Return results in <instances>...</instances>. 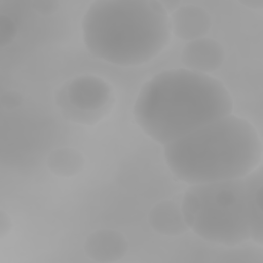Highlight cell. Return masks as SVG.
Wrapping results in <instances>:
<instances>
[{"label": "cell", "mask_w": 263, "mask_h": 263, "mask_svg": "<svg viewBox=\"0 0 263 263\" xmlns=\"http://www.w3.org/2000/svg\"><path fill=\"white\" fill-rule=\"evenodd\" d=\"M232 110V97L220 80L179 68L161 71L144 83L133 115L145 135L164 146Z\"/></svg>", "instance_id": "cell-1"}, {"label": "cell", "mask_w": 263, "mask_h": 263, "mask_svg": "<svg viewBox=\"0 0 263 263\" xmlns=\"http://www.w3.org/2000/svg\"><path fill=\"white\" fill-rule=\"evenodd\" d=\"M82 40L96 58L137 66L158 55L171 40L168 13L156 0H99L82 18Z\"/></svg>", "instance_id": "cell-2"}, {"label": "cell", "mask_w": 263, "mask_h": 263, "mask_svg": "<svg viewBox=\"0 0 263 263\" xmlns=\"http://www.w3.org/2000/svg\"><path fill=\"white\" fill-rule=\"evenodd\" d=\"M262 153L257 129L232 113L163 146L170 171L189 185L245 178L261 165Z\"/></svg>", "instance_id": "cell-3"}, {"label": "cell", "mask_w": 263, "mask_h": 263, "mask_svg": "<svg viewBox=\"0 0 263 263\" xmlns=\"http://www.w3.org/2000/svg\"><path fill=\"white\" fill-rule=\"evenodd\" d=\"M181 209L188 228L208 242L232 247L250 239L243 178L190 185Z\"/></svg>", "instance_id": "cell-4"}, {"label": "cell", "mask_w": 263, "mask_h": 263, "mask_svg": "<svg viewBox=\"0 0 263 263\" xmlns=\"http://www.w3.org/2000/svg\"><path fill=\"white\" fill-rule=\"evenodd\" d=\"M111 98V88L107 82L97 76L85 75L65 85L57 102L61 107L68 108L71 115L81 118L98 115L97 111L104 109Z\"/></svg>", "instance_id": "cell-5"}, {"label": "cell", "mask_w": 263, "mask_h": 263, "mask_svg": "<svg viewBox=\"0 0 263 263\" xmlns=\"http://www.w3.org/2000/svg\"><path fill=\"white\" fill-rule=\"evenodd\" d=\"M225 59L223 46L215 39L202 37L187 42L181 51L185 69L208 74L219 69Z\"/></svg>", "instance_id": "cell-6"}, {"label": "cell", "mask_w": 263, "mask_h": 263, "mask_svg": "<svg viewBox=\"0 0 263 263\" xmlns=\"http://www.w3.org/2000/svg\"><path fill=\"white\" fill-rule=\"evenodd\" d=\"M168 18L172 34L187 42L205 37L212 27L208 11L193 4L179 6Z\"/></svg>", "instance_id": "cell-7"}, {"label": "cell", "mask_w": 263, "mask_h": 263, "mask_svg": "<svg viewBox=\"0 0 263 263\" xmlns=\"http://www.w3.org/2000/svg\"><path fill=\"white\" fill-rule=\"evenodd\" d=\"M128 247V241L121 232L114 229H100L86 237L84 252L96 262L109 263L122 259Z\"/></svg>", "instance_id": "cell-8"}, {"label": "cell", "mask_w": 263, "mask_h": 263, "mask_svg": "<svg viewBox=\"0 0 263 263\" xmlns=\"http://www.w3.org/2000/svg\"><path fill=\"white\" fill-rule=\"evenodd\" d=\"M262 182L263 170L259 165L243 178L245 208L248 220L250 239L256 245H263V219H262Z\"/></svg>", "instance_id": "cell-9"}, {"label": "cell", "mask_w": 263, "mask_h": 263, "mask_svg": "<svg viewBox=\"0 0 263 263\" xmlns=\"http://www.w3.org/2000/svg\"><path fill=\"white\" fill-rule=\"evenodd\" d=\"M148 223L156 233L164 236H179L189 230L181 205L172 200L154 204L148 213Z\"/></svg>", "instance_id": "cell-10"}, {"label": "cell", "mask_w": 263, "mask_h": 263, "mask_svg": "<svg viewBox=\"0 0 263 263\" xmlns=\"http://www.w3.org/2000/svg\"><path fill=\"white\" fill-rule=\"evenodd\" d=\"M83 154L71 147H61L52 150L47 157L49 171L59 177H73L78 175L84 167Z\"/></svg>", "instance_id": "cell-11"}, {"label": "cell", "mask_w": 263, "mask_h": 263, "mask_svg": "<svg viewBox=\"0 0 263 263\" xmlns=\"http://www.w3.org/2000/svg\"><path fill=\"white\" fill-rule=\"evenodd\" d=\"M32 7L39 14L47 16L54 13L59 8V2L51 0H38L32 2Z\"/></svg>", "instance_id": "cell-12"}, {"label": "cell", "mask_w": 263, "mask_h": 263, "mask_svg": "<svg viewBox=\"0 0 263 263\" xmlns=\"http://www.w3.org/2000/svg\"><path fill=\"white\" fill-rule=\"evenodd\" d=\"M22 101H23L22 96L16 91L6 92L2 97V103L7 108H14V107L20 106Z\"/></svg>", "instance_id": "cell-13"}, {"label": "cell", "mask_w": 263, "mask_h": 263, "mask_svg": "<svg viewBox=\"0 0 263 263\" xmlns=\"http://www.w3.org/2000/svg\"><path fill=\"white\" fill-rule=\"evenodd\" d=\"M11 226H12V222L9 215L4 210H1L0 211V237L1 238H4L9 233Z\"/></svg>", "instance_id": "cell-14"}, {"label": "cell", "mask_w": 263, "mask_h": 263, "mask_svg": "<svg viewBox=\"0 0 263 263\" xmlns=\"http://www.w3.org/2000/svg\"><path fill=\"white\" fill-rule=\"evenodd\" d=\"M239 3L251 9H261L263 6V0H241Z\"/></svg>", "instance_id": "cell-15"}]
</instances>
